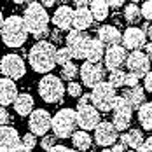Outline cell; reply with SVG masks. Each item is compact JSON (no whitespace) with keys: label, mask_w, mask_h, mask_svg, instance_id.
Returning a JSON list of instances; mask_svg holds the SVG:
<instances>
[{"label":"cell","mask_w":152,"mask_h":152,"mask_svg":"<svg viewBox=\"0 0 152 152\" xmlns=\"http://www.w3.org/2000/svg\"><path fill=\"white\" fill-rule=\"evenodd\" d=\"M56 47L54 44L47 42V40H40L30 49L28 53V63L30 66L37 72V74H49L54 65H56Z\"/></svg>","instance_id":"obj_1"},{"label":"cell","mask_w":152,"mask_h":152,"mask_svg":"<svg viewBox=\"0 0 152 152\" xmlns=\"http://www.w3.org/2000/svg\"><path fill=\"white\" fill-rule=\"evenodd\" d=\"M23 19H25V25H26L28 31H30L37 40H40L42 37H46L47 33H49L47 26H49L51 18H49V14H47L46 7H44L40 2H33V4H30V5L25 9Z\"/></svg>","instance_id":"obj_2"},{"label":"cell","mask_w":152,"mask_h":152,"mask_svg":"<svg viewBox=\"0 0 152 152\" xmlns=\"http://www.w3.org/2000/svg\"><path fill=\"white\" fill-rule=\"evenodd\" d=\"M28 28L25 25V19L19 18V16H9L5 18V23L0 30V35H2V42L7 47H21L26 39H28Z\"/></svg>","instance_id":"obj_3"},{"label":"cell","mask_w":152,"mask_h":152,"mask_svg":"<svg viewBox=\"0 0 152 152\" xmlns=\"http://www.w3.org/2000/svg\"><path fill=\"white\" fill-rule=\"evenodd\" d=\"M77 124V110L74 108H60L54 117H53V135H56L58 138H68L75 133Z\"/></svg>","instance_id":"obj_4"},{"label":"cell","mask_w":152,"mask_h":152,"mask_svg":"<svg viewBox=\"0 0 152 152\" xmlns=\"http://www.w3.org/2000/svg\"><path fill=\"white\" fill-rule=\"evenodd\" d=\"M66 91L63 80L58 75L47 74L39 80V94L46 103H56L63 98V94Z\"/></svg>","instance_id":"obj_5"},{"label":"cell","mask_w":152,"mask_h":152,"mask_svg":"<svg viewBox=\"0 0 152 152\" xmlns=\"http://www.w3.org/2000/svg\"><path fill=\"white\" fill-rule=\"evenodd\" d=\"M115 100H117L115 88L110 86L105 80L100 82L98 86H94L91 89V103L96 107L100 112H110V110H114Z\"/></svg>","instance_id":"obj_6"},{"label":"cell","mask_w":152,"mask_h":152,"mask_svg":"<svg viewBox=\"0 0 152 152\" xmlns=\"http://www.w3.org/2000/svg\"><path fill=\"white\" fill-rule=\"evenodd\" d=\"M91 42L89 33L79 30H70L66 33V47L70 49L74 60H86V51Z\"/></svg>","instance_id":"obj_7"},{"label":"cell","mask_w":152,"mask_h":152,"mask_svg":"<svg viewBox=\"0 0 152 152\" xmlns=\"http://www.w3.org/2000/svg\"><path fill=\"white\" fill-rule=\"evenodd\" d=\"M28 128L35 137H46L47 131L53 128V115L46 108H35L28 115Z\"/></svg>","instance_id":"obj_8"},{"label":"cell","mask_w":152,"mask_h":152,"mask_svg":"<svg viewBox=\"0 0 152 152\" xmlns=\"http://www.w3.org/2000/svg\"><path fill=\"white\" fill-rule=\"evenodd\" d=\"M0 72H2V75L9 77L12 80H18L25 75L26 65H25L21 56H18L14 53H9L0 60Z\"/></svg>","instance_id":"obj_9"},{"label":"cell","mask_w":152,"mask_h":152,"mask_svg":"<svg viewBox=\"0 0 152 152\" xmlns=\"http://www.w3.org/2000/svg\"><path fill=\"white\" fill-rule=\"evenodd\" d=\"M112 112H114L112 124L117 128V131H126L129 128V124H131V119H133V108H131V105L122 96H117Z\"/></svg>","instance_id":"obj_10"},{"label":"cell","mask_w":152,"mask_h":152,"mask_svg":"<svg viewBox=\"0 0 152 152\" xmlns=\"http://www.w3.org/2000/svg\"><path fill=\"white\" fill-rule=\"evenodd\" d=\"M79 77L82 79V84L86 88H94L100 82H103L105 79V68L102 63H91V61H84L80 66V74Z\"/></svg>","instance_id":"obj_11"},{"label":"cell","mask_w":152,"mask_h":152,"mask_svg":"<svg viewBox=\"0 0 152 152\" xmlns=\"http://www.w3.org/2000/svg\"><path fill=\"white\" fill-rule=\"evenodd\" d=\"M102 122L100 110L93 105H77V124L84 131L96 129V126Z\"/></svg>","instance_id":"obj_12"},{"label":"cell","mask_w":152,"mask_h":152,"mask_svg":"<svg viewBox=\"0 0 152 152\" xmlns=\"http://www.w3.org/2000/svg\"><path fill=\"white\" fill-rule=\"evenodd\" d=\"M117 138H119L117 128L108 121H102L94 129V142H96V145H100L103 149L112 147L117 142Z\"/></svg>","instance_id":"obj_13"},{"label":"cell","mask_w":152,"mask_h":152,"mask_svg":"<svg viewBox=\"0 0 152 152\" xmlns=\"http://www.w3.org/2000/svg\"><path fill=\"white\" fill-rule=\"evenodd\" d=\"M23 138L12 126H0V152H18Z\"/></svg>","instance_id":"obj_14"},{"label":"cell","mask_w":152,"mask_h":152,"mask_svg":"<svg viewBox=\"0 0 152 152\" xmlns=\"http://www.w3.org/2000/svg\"><path fill=\"white\" fill-rule=\"evenodd\" d=\"M126 66L129 72L137 74L138 77H145L151 72V60L145 53L142 51H131L128 54V60H126Z\"/></svg>","instance_id":"obj_15"},{"label":"cell","mask_w":152,"mask_h":152,"mask_svg":"<svg viewBox=\"0 0 152 152\" xmlns=\"http://www.w3.org/2000/svg\"><path fill=\"white\" fill-rule=\"evenodd\" d=\"M145 42H147V33L138 26H129L122 33V44L129 51H140V47H145Z\"/></svg>","instance_id":"obj_16"},{"label":"cell","mask_w":152,"mask_h":152,"mask_svg":"<svg viewBox=\"0 0 152 152\" xmlns=\"http://www.w3.org/2000/svg\"><path fill=\"white\" fill-rule=\"evenodd\" d=\"M128 60V53H126V47L124 46H110L107 47L105 51V66L112 72V70H119L122 63H126Z\"/></svg>","instance_id":"obj_17"},{"label":"cell","mask_w":152,"mask_h":152,"mask_svg":"<svg viewBox=\"0 0 152 152\" xmlns=\"http://www.w3.org/2000/svg\"><path fill=\"white\" fill-rule=\"evenodd\" d=\"M74 11H75V9H72L70 5H60V7L54 11L51 21L54 23L56 28L70 31V28H74Z\"/></svg>","instance_id":"obj_18"},{"label":"cell","mask_w":152,"mask_h":152,"mask_svg":"<svg viewBox=\"0 0 152 152\" xmlns=\"http://www.w3.org/2000/svg\"><path fill=\"white\" fill-rule=\"evenodd\" d=\"M18 94L19 93H18L16 80L9 79V77H2L0 79V105L2 107L14 105Z\"/></svg>","instance_id":"obj_19"},{"label":"cell","mask_w":152,"mask_h":152,"mask_svg":"<svg viewBox=\"0 0 152 152\" xmlns=\"http://www.w3.org/2000/svg\"><path fill=\"white\" fill-rule=\"evenodd\" d=\"M98 40L103 44V46H119V42L122 40V33L115 26L112 25H103L100 30H98Z\"/></svg>","instance_id":"obj_20"},{"label":"cell","mask_w":152,"mask_h":152,"mask_svg":"<svg viewBox=\"0 0 152 152\" xmlns=\"http://www.w3.org/2000/svg\"><path fill=\"white\" fill-rule=\"evenodd\" d=\"M93 14L88 7H77L74 11V30L84 31L93 25Z\"/></svg>","instance_id":"obj_21"},{"label":"cell","mask_w":152,"mask_h":152,"mask_svg":"<svg viewBox=\"0 0 152 152\" xmlns=\"http://www.w3.org/2000/svg\"><path fill=\"white\" fill-rule=\"evenodd\" d=\"M14 110H16L18 115L28 117L31 112L35 110L33 108V96H31L30 93H19L18 98H16V102H14Z\"/></svg>","instance_id":"obj_22"},{"label":"cell","mask_w":152,"mask_h":152,"mask_svg":"<svg viewBox=\"0 0 152 152\" xmlns=\"http://www.w3.org/2000/svg\"><path fill=\"white\" fill-rule=\"evenodd\" d=\"M122 98L131 105L133 110H138L140 107L145 103V91H143V88H128V89H124L122 93Z\"/></svg>","instance_id":"obj_23"},{"label":"cell","mask_w":152,"mask_h":152,"mask_svg":"<svg viewBox=\"0 0 152 152\" xmlns=\"http://www.w3.org/2000/svg\"><path fill=\"white\" fill-rule=\"evenodd\" d=\"M121 143L129 147L131 151H138L145 143V138H143V133L138 131V129H128L126 133L121 135Z\"/></svg>","instance_id":"obj_24"},{"label":"cell","mask_w":152,"mask_h":152,"mask_svg":"<svg viewBox=\"0 0 152 152\" xmlns=\"http://www.w3.org/2000/svg\"><path fill=\"white\" fill-rule=\"evenodd\" d=\"M105 46L98 40V39H91L88 51H86V61H91V63H100V61L105 58Z\"/></svg>","instance_id":"obj_25"},{"label":"cell","mask_w":152,"mask_h":152,"mask_svg":"<svg viewBox=\"0 0 152 152\" xmlns=\"http://www.w3.org/2000/svg\"><path fill=\"white\" fill-rule=\"evenodd\" d=\"M72 145H74V149H77L79 152H88L93 145V138L89 137L88 131L79 129V131H75V133L72 135Z\"/></svg>","instance_id":"obj_26"},{"label":"cell","mask_w":152,"mask_h":152,"mask_svg":"<svg viewBox=\"0 0 152 152\" xmlns=\"http://www.w3.org/2000/svg\"><path fill=\"white\" fill-rule=\"evenodd\" d=\"M138 122L143 129L152 131V102H145L143 105L138 108Z\"/></svg>","instance_id":"obj_27"},{"label":"cell","mask_w":152,"mask_h":152,"mask_svg":"<svg viewBox=\"0 0 152 152\" xmlns=\"http://www.w3.org/2000/svg\"><path fill=\"white\" fill-rule=\"evenodd\" d=\"M89 11H91L93 18L96 21H103V19H107V16H108L110 7H108V4H107L105 0H94L91 4V7H89Z\"/></svg>","instance_id":"obj_28"},{"label":"cell","mask_w":152,"mask_h":152,"mask_svg":"<svg viewBox=\"0 0 152 152\" xmlns=\"http://www.w3.org/2000/svg\"><path fill=\"white\" fill-rule=\"evenodd\" d=\"M142 9L138 7L137 4H129V5H126L124 7V19H126V23H129L131 26H135L138 25L140 21H142Z\"/></svg>","instance_id":"obj_29"},{"label":"cell","mask_w":152,"mask_h":152,"mask_svg":"<svg viewBox=\"0 0 152 152\" xmlns=\"http://www.w3.org/2000/svg\"><path fill=\"white\" fill-rule=\"evenodd\" d=\"M107 82H108L110 86H114L115 89H117V88H122V86H126V72L121 70V68H119V70H112Z\"/></svg>","instance_id":"obj_30"},{"label":"cell","mask_w":152,"mask_h":152,"mask_svg":"<svg viewBox=\"0 0 152 152\" xmlns=\"http://www.w3.org/2000/svg\"><path fill=\"white\" fill-rule=\"evenodd\" d=\"M80 74V68L77 66L75 63H68V65H65V66H61V74L60 75L65 79V80H68V82H72L75 77H79Z\"/></svg>","instance_id":"obj_31"},{"label":"cell","mask_w":152,"mask_h":152,"mask_svg":"<svg viewBox=\"0 0 152 152\" xmlns=\"http://www.w3.org/2000/svg\"><path fill=\"white\" fill-rule=\"evenodd\" d=\"M72 60H74V56H72V53H70L68 47H60V49L56 51V65L65 66V65L72 63Z\"/></svg>","instance_id":"obj_32"},{"label":"cell","mask_w":152,"mask_h":152,"mask_svg":"<svg viewBox=\"0 0 152 152\" xmlns=\"http://www.w3.org/2000/svg\"><path fill=\"white\" fill-rule=\"evenodd\" d=\"M66 93L70 94V96H74V98H80L84 93H82V84H79L75 80H72V82H68V86H66Z\"/></svg>","instance_id":"obj_33"},{"label":"cell","mask_w":152,"mask_h":152,"mask_svg":"<svg viewBox=\"0 0 152 152\" xmlns=\"http://www.w3.org/2000/svg\"><path fill=\"white\" fill-rule=\"evenodd\" d=\"M56 138H58L56 135H46V137H42V140H40V147H42L46 152L51 151L54 145H58V143H56Z\"/></svg>","instance_id":"obj_34"},{"label":"cell","mask_w":152,"mask_h":152,"mask_svg":"<svg viewBox=\"0 0 152 152\" xmlns=\"http://www.w3.org/2000/svg\"><path fill=\"white\" fill-rule=\"evenodd\" d=\"M140 9H142V16H143V19L152 23V0L143 2V5H142Z\"/></svg>","instance_id":"obj_35"},{"label":"cell","mask_w":152,"mask_h":152,"mask_svg":"<svg viewBox=\"0 0 152 152\" xmlns=\"http://www.w3.org/2000/svg\"><path fill=\"white\" fill-rule=\"evenodd\" d=\"M23 145H25L26 149L33 151V149H35V145H37V137H35L33 133H26V135L23 137Z\"/></svg>","instance_id":"obj_36"},{"label":"cell","mask_w":152,"mask_h":152,"mask_svg":"<svg viewBox=\"0 0 152 152\" xmlns=\"http://www.w3.org/2000/svg\"><path fill=\"white\" fill-rule=\"evenodd\" d=\"M138 80H140V77H138L137 74L128 72V74H126V88H137V86H140Z\"/></svg>","instance_id":"obj_37"},{"label":"cell","mask_w":152,"mask_h":152,"mask_svg":"<svg viewBox=\"0 0 152 152\" xmlns=\"http://www.w3.org/2000/svg\"><path fill=\"white\" fill-rule=\"evenodd\" d=\"M9 122V112L5 110V107L0 105V126H7Z\"/></svg>","instance_id":"obj_38"},{"label":"cell","mask_w":152,"mask_h":152,"mask_svg":"<svg viewBox=\"0 0 152 152\" xmlns=\"http://www.w3.org/2000/svg\"><path fill=\"white\" fill-rule=\"evenodd\" d=\"M143 89L149 91V93H152V70L143 77Z\"/></svg>","instance_id":"obj_39"},{"label":"cell","mask_w":152,"mask_h":152,"mask_svg":"<svg viewBox=\"0 0 152 152\" xmlns=\"http://www.w3.org/2000/svg\"><path fill=\"white\" fill-rule=\"evenodd\" d=\"M77 105H91V93L89 94H82L79 98V103Z\"/></svg>","instance_id":"obj_40"},{"label":"cell","mask_w":152,"mask_h":152,"mask_svg":"<svg viewBox=\"0 0 152 152\" xmlns=\"http://www.w3.org/2000/svg\"><path fill=\"white\" fill-rule=\"evenodd\" d=\"M105 2L108 4V7H121V5H124L126 0H105Z\"/></svg>","instance_id":"obj_41"},{"label":"cell","mask_w":152,"mask_h":152,"mask_svg":"<svg viewBox=\"0 0 152 152\" xmlns=\"http://www.w3.org/2000/svg\"><path fill=\"white\" fill-rule=\"evenodd\" d=\"M74 2H75L77 7H88V5L91 7V4L94 2V0H74Z\"/></svg>","instance_id":"obj_42"},{"label":"cell","mask_w":152,"mask_h":152,"mask_svg":"<svg viewBox=\"0 0 152 152\" xmlns=\"http://www.w3.org/2000/svg\"><path fill=\"white\" fill-rule=\"evenodd\" d=\"M110 149H112V152H124V149H126V145L119 142V143H114V145H112Z\"/></svg>","instance_id":"obj_43"},{"label":"cell","mask_w":152,"mask_h":152,"mask_svg":"<svg viewBox=\"0 0 152 152\" xmlns=\"http://www.w3.org/2000/svg\"><path fill=\"white\" fill-rule=\"evenodd\" d=\"M70 149L68 147H65V145H54L51 151H47V152H68Z\"/></svg>","instance_id":"obj_44"},{"label":"cell","mask_w":152,"mask_h":152,"mask_svg":"<svg viewBox=\"0 0 152 152\" xmlns=\"http://www.w3.org/2000/svg\"><path fill=\"white\" fill-rule=\"evenodd\" d=\"M145 54L149 56V60H152V42L145 44Z\"/></svg>","instance_id":"obj_45"},{"label":"cell","mask_w":152,"mask_h":152,"mask_svg":"<svg viewBox=\"0 0 152 152\" xmlns=\"http://www.w3.org/2000/svg\"><path fill=\"white\" fill-rule=\"evenodd\" d=\"M54 2H56V0H40V4H42L44 7H53Z\"/></svg>","instance_id":"obj_46"},{"label":"cell","mask_w":152,"mask_h":152,"mask_svg":"<svg viewBox=\"0 0 152 152\" xmlns=\"http://www.w3.org/2000/svg\"><path fill=\"white\" fill-rule=\"evenodd\" d=\"M143 145H145V147H149V149H151V151H152V137H149V138H147Z\"/></svg>","instance_id":"obj_47"},{"label":"cell","mask_w":152,"mask_h":152,"mask_svg":"<svg viewBox=\"0 0 152 152\" xmlns=\"http://www.w3.org/2000/svg\"><path fill=\"white\" fill-rule=\"evenodd\" d=\"M147 37L151 39V42H152V23L149 25V28H147Z\"/></svg>","instance_id":"obj_48"},{"label":"cell","mask_w":152,"mask_h":152,"mask_svg":"<svg viewBox=\"0 0 152 152\" xmlns=\"http://www.w3.org/2000/svg\"><path fill=\"white\" fill-rule=\"evenodd\" d=\"M137 152H152V151L149 149V147H145V145H142V147H140V149H138Z\"/></svg>","instance_id":"obj_49"},{"label":"cell","mask_w":152,"mask_h":152,"mask_svg":"<svg viewBox=\"0 0 152 152\" xmlns=\"http://www.w3.org/2000/svg\"><path fill=\"white\" fill-rule=\"evenodd\" d=\"M4 23H5V18H4V14H2V11H0V30H2Z\"/></svg>","instance_id":"obj_50"},{"label":"cell","mask_w":152,"mask_h":152,"mask_svg":"<svg viewBox=\"0 0 152 152\" xmlns=\"http://www.w3.org/2000/svg\"><path fill=\"white\" fill-rule=\"evenodd\" d=\"M18 152H33V151H30V149H26L25 145H21V147H19V151H18Z\"/></svg>","instance_id":"obj_51"},{"label":"cell","mask_w":152,"mask_h":152,"mask_svg":"<svg viewBox=\"0 0 152 152\" xmlns=\"http://www.w3.org/2000/svg\"><path fill=\"white\" fill-rule=\"evenodd\" d=\"M14 4H25V2H30V4H33V0H12Z\"/></svg>","instance_id":"obj_52"},{"label":"cell","mask_w":152,"mask_h":152,"mask_svg":"<svg viewBox=\"0 0 152 152\" xmlns=\"http://www.w3.org/2000/svg\"><path fill=\"white\" fill-rule=\"evenodd\" d=\"M102 152H112V149H110V147H107V149H103Z\"/></svg>","instance_id":"obj_53"},{"label":"cell","mask_w":152,"mask_h":152,"mask_svg":"<svg viewBox=\"0 0 152 152\" xmlns=\"http://www.w3.org/2000/svg\"><path fill=\"white\" fill-rule=\"evenodd\" d=\"M68 152H79V151H77V149H70Z\"/></svg>","instance_id":"obj_54"},{"label":"cell","mask_w":152,"mask_h":152,"mask_svg":"<svg viewBox=\"0 0 152 152\" xmlns=\"http://www.w3.org/2000/svg\"><path fill=\"white\" fill-rule=\"evenodd\" d=\"M137 2H140V0H131V4H137Z\"/></svg>","instance_id":"obj_55"},{"label":"cell","mask_w":152,"mask_h":152,"mask_svg":"<svg viewBox=\"0 0 152 152\" xmlns=\"http://www.w3.org/2000/svg\"><path fill=\"white\" fill-rule=\"evenodd\" d=\"M128 152H137V151H128Z\"/></svg>","instance_id":"obj_56"}]
</instances>
